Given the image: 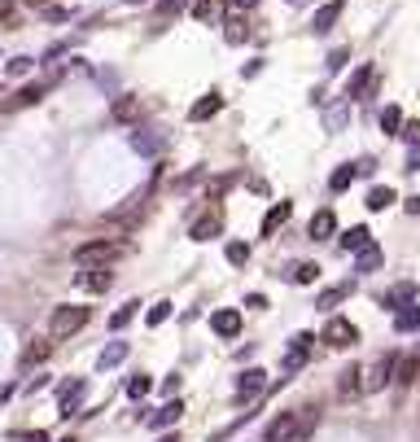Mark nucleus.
Masks as SVG:
<instances>
[{
  "mask_svg": "<svg viewBox=\"0 0 420 442\" xmlns=\"http://www.w3.org/2000/svg\"><path fill=\"white\" fill-rule=\"evenodd\" d=\"M320 421V408H298V412H280L276 421H267L263 442H302Z\"/></svg>",
  "mask_w": 420,
  "mask_h": 442,
  "instance_id": "nucleus-1",
  "label": "nucleus"
},
{
  "mask_svg": "<svg viewBox=\"0 0 420 442\" xmlns=\"http://www.w3.org/2000/svg\"><path fill=\"white\" fill-rule=\"evenodd\" d=\"M83 324H88V307H57L53 320H49V338L62 342V338H70V333H79Z\"/></svg>",
  "mask_w": 420,
  "mask_h": 442,
  "instance_id": "nucleus-2",
  "label": "nucleus"
},
{
  "mask_svg": "<svg viewBox=\"0 0 420 442\" xmlns=\"http://www.w3.org/2000/svg\"><path fill=\"white\" fill-rule=\"evenodd\" d=\"M320 342H324V346H333V351H346V346H355V342H359V329L351 324V320L333 316L329 324H324V333H320Z\"/></svg>",
  "mask_w": 420,
  "mask_h": 442,
  "instance_id": "nucleus-3",
  "label": "nucleus"
},
{
  "mask_svg": "<svg viewBox=\"0 0 420 442\" xmlns=\"http://www.w3.org/2000/svg\"><path fill=\"white\" fill-rule=\"evenodd\" d=\"M394 368H399V355H381V360L377 364H372V368H364V390L368 394H377V390H386L390 386V381H394Z\"/></svg>",
  "mask_w": 420,
  "mask_h": 442,
  "instance_id": "nucleus-4",
  "label": "nucleus"
},
{
  "mask_svg": "<svg viewBox=\"0 0 420 442\" xmlns=\"http://www.w3.org/2000/svg\"><path fill=\"white\" fill-rule=\"evenodd\" d=\"M219 232H223V206L201 210L197 219H193V228H188V236H193V241H210V236H219Z\"/></svg>",
  "mask_w": 420,
  "mask_h": 442,
  "instance_id": "nucleus-5",
  "label": "nucleus"
},
{
  "mask_svg": "<svg viewBox=\"0 0 420 442\" xmlns=\"http://www.w3.org/2000/svg\"><path fill=\"white\" fill-rule=\"evenodd\" d=\"M114 254H118L114 241H88V245L75 250V263H79V267H97V263H110Z\"/></svg>",
  "mask_w": 420,
  "mask_h": 442,
  "instance_id": "nucleus-6",
  "label": "nucleus"
},
{
  "mask_svg": "<svg viewBox=\"0 0 420 442\" xmlns=\"http://www.w3.org/2000/svg\"><path fill=\"white\" fill-rule=\"evenodd\" d=\"M75 285L79 289H88V294H105L114 285V276H110V263H97V267H83L79 276H75Z\"/></svg>",
  "mask_w": 420,
  "mask_h": 442,
  "instance_id": "nucleus-7",
  "label": "nucleus"
},
{
  "mask_svg": "<svg viewBox=\"0 0 420 442\" xmlns=\"http://www.w3.org/2000/svg\"><path fill=\"white\" fill-rule=\"evenodd\" d=\"M53 88V79H40V83H27V88H18L14 97L5 101V110H27V105H35V101H44V92Z\"/></svg>",
  "mask_w": 420,
  "mask_h": 442,
  "instance_id": "nucleus-8",
  "label": "nucleus"
},
{
  "mask_svg": "<svg viewBox=\"0 0 420 442\" xmlns=\"http://www.w3.org/2000/svg\"><path fill=\"white\" fill-rule=\"evenodd\" d=\"M188 9H193V18L201 22V27H223L228 0H197V5H188Z\"/></svg>",
  "mask_w": 420,
  "mask_h": 442,
  "instance_id": "nucleus-9",
  "label": "nucleus"
},
{
  "mask_svg": "<svg viewBox=\"0 0 420 442\" xmlns=\"http://www.w3.org/2000/svg\"><path fill=\"white\" fill-rule=\"evenodd\" d=\"M372 83H377V70H372V66H359L355 75H351V83H346V101H364L368 92H372Z\"/></svg>",
  "mask_w": 420,
  "mask_h": 442,
  "instance_id": "nucleus-10",
  "label": "nucleus"
},
{
  "mask_svg": "<svg viewBox=\"0 0 420 442\" xmlns=\"http://www.w3.org/2000/svg\"><path fill=\"white\" fill-rule=\"evenodd\" d=\"M210 329L219 333V338H236V333H241V311H236V307L214 311V316H210Z\"/></svg>",
  "mask_w": 420,
  "mask_h": 442,
  "instance_id": "nucleus-11",
  "label": "nucleus"
},
{
  "mask_svg": "<svg viewBox=\"0 0 420 442\" xmlns=\"http://www.w3.org/2000/svg\"><path fill=\"white\" fill-rule=\"evenodd\" d=\"M311 241H329V236L333 232H338V214H333L329 206H324V210H316V214H311Z\"/></svg>",
  "mask_w": 420,
  "mask_h": 442,
  "instance_id": "nucleus-12",
  "label": "nucleus"
},
{
  "mask_svg": "<svg viewBox=\"0 0 420 442\" xmlns=\"http://www.w3.org/2000/svg\"><path fill=\"white\" fill-rule=\"evenodd\" d=\"M136 118H140V97H118L110 105V123L127 127V123H136Z\"/></svg>",
  "mask_w": 420,
  "mask_h": 442,
  "instance_id": "nucleus-13",
  "label": "nucleus"
},
{
  "mask_svg": "<svg viewBox=\"0 0 420 442\" xmlns=\"http://www.w3.org/2000/svg\"><path fill=\"white\" fill-rule=\"evenodd\" d=\"M57 394H62V416H70V412H79L83 394H88V381H83V377H75V381H66V386L57 390Z\"/></svg>",
  "mask_w": 420,
  "mask_h": 442,
  "instance_id": "nucleus-14",
  "label": "nucleus"
},
{
  "mask_svg": "<svg viewBox=\"0 0 420 442\" xmlns=\"http://www.w3.org/2000/svg\"><path fill=\"white\" fill-rule=\"evenodd\" d=\"M342 0H329V5H320L316 9V18H311V31H316V35H324V31H333V22H338L342 18Z\"/></svg>",
  "mask_w": 420,
  "mask_h": 442,
  "instance_id": "nucleus-15",
  "label": "nucleus"
},
{
  "mask_svg": "<svg viewBox=\"0 0 420 442\" xmlns=\"http://www.w3.org/2000/svg\"><path fill=\"white\" fill-rule=\"evenodd\" d=\"M311 333H298V338L289 342V355H285V373H294V368H302L307 364V355H311Z\"/></svg>",
  "mask_w": 420,
  "mask_h": 442,
  "instance_id": "nucleus-16",
  "label": "nucleus"
},
{
  "mask_svg": "<svg viewBox=\"0 0 420 442\" xmlns=\"http://www.w3.org/2000/svg\"><path fill=\"white\" fill-rule=\"evenodd\" d=\"M219 110H223V97H219V92H206L201 101H193V110H188V118H193V123H206V118H214Z\"/></svg>",
  "mask_w": 420,
  "mask_h": 442,
  "instance_id": "nucleus-17",
  "label": "nucleus"
},
{
  "mask_svg": "<svg viewBox=\"0 0 420 442\" xmlns=\"http://www.w3.org/2000/svg\"><path fill=\"white\" fill-rule=\"evenodd\" d=\"M289 214H294V201H276V206L263 214V236H272L276 228H285V223H289Z\"/></svg>",
  "mask_w": 420,
  "mask_h": 442,
  "instance_id": "nucleus-18",
  "label": "nucleus"
},
{
  "mask_svg": "<svg viewBox=\"0 0 420 442\" xmlns=\"http://www.w3.org/2000/svg\"><path fill=\"white\" fill-rule=\"evenodd\" d=\"M131 149H136V153H162L166 136H162V131H131Z\"/></svg>",
  "mask_w": 420,
  "mask_h": 442,
  "instance_id": "nucleus-19",
  "label": "nucleus"
},
{
  "mask_svg": "<svg viewBox=\"0 0 420 442\" xmlns=\"http://www.w3.org/2000/svg\"><path fill=\"white\" fill-rule=\"evenodd\" d=\"M263 386H267V373H263V368H250V373L236 381V399H254V394H263Z\"/></svg>",
  "mask_w": 420,
  "mask_h": 442,
  "instance_id": "nucleus-20",
  "label": "nucleus"
},
{
  "mask_svg": "<svg viewBox=\"0 0 420 442\" xmlns=\"http://www.w3.org/2000/svg\"><path fill=\"white\" fill-rule=\"evenodd\" d=\"M179 416H184V403H179V394H175L171 403H162V408L149 416V425H153V429H166V425H175Z\"/></svg>",
  "mask_w": 420,
  "mask_h": 442,
  "instance_id": "nucleus-21",
  "label": "nucleus"
},
{
  "mask_svg": "<svg viewBox=\"0 0 420 442\" xmlns=\"http://www.w3.org/2000/svg\"><path fill=\"white\" fill-rule=\"evenodd\" d=\"M338 394H342V399H355V394H364V368H346V373H342V381H338Z\"/></svg>",
  "mask_w": 420,
  "mask_h": 442,
  "instance_id": "nucleus-22",
  "label": "nucleus"
},
{
  "mask_svg": "<svg viewBox=\"0 0 420 442\" xmlns=\"http://www.w3.org/2000/svg\"><path fill=\"white\" fill-rule=\"evenodd\" d=\"M394 329H399V333H412V329H420V307L403 302L399 311H394Z\"/></svg>",
  "mask_w": 420,
  "mask_h": 442,
  "instance_id": "nucleus-23",
  "label": "nucleus"
},
{
  "mask_svg": "<svg viewBox=\"0 0 420 442\" xmlns=\"http://www.w3.org/2000/svg\"><path fill=\"white\" fill-rule=\"evenodd\" d=\"M364 245H372V232L364 228V223H359V228H346V232H342V250H351V254H359Z\"/></svg>",
  "mask_w": 420,
  "mask_h": 442,
  "instance_id": "nucleus-24",
  "label": "nucleus"
},
{
  "mask_svg": "<svg viewBox=\"0 0 420 442\" xmlns=\"http://www.w3.org/2000/svg\"><path fill=\"white\" fill-rule=\"evenodd\" d=\"M223 40L228 44H245L250 40V22L245 18H223Z\"/></svg>",
  "mask_w": 420,
  "mask_h": 442,
  "instance_id": "nucleus-25",
  "label": "nucleus"
},
{
  "mask_svg": "<svg viewBox=\"0 0 420 442\" xmlns=\"http://www.w3.org/2000/svg\"><path fill=\"white\" fill-rule=\"evenodd\" d=\"M394 201H399V197H394V188L377 184V188H368V201H364V206H368V210H386V206H394Z\"/></svg>",
  "mask_w": 420,
  "mask_h": 442,
  "instance_id": "nucleus-26",
  "label": "nucleus"
},
{
  "mask_svg": "<svg viewBox=\"0 0 420 442\" xmlns=\"http://www.w3.org/2000/svg\"><path fill=\"white\" fill-rule=\"evenodd\" d=\"M342 298H351V285H333V289H324V294L316 298V307H320V311H333Z\"/></svg>",
  "mask_w": 420,
  "mask_h": 442,
  "instance_id": "nucleus-27",
  "label": "nucleus"
},
{
  "mask_svg": "<svg viewBox=\"0 0 420 442\" xmlns=\"http://www.w3.org/2000/svg\"><path fill=\"white\" fill-rule=\"evenodd\" d=\"M381 131H386V136H399L403 131V110L399 105H386V110H381Z\"/></svg>",
  "mask_w": 420,
  "mask_h": 442,
  "instance_id": "nucleus-28",
  "label": "nucleus"
},
{
  "mask_svg": "<svg viewBox=\"0 0 420 442\" xmlns=\"http://www.w3.org/2000/svg\"><path fill=\"white\" fill-rule=\"evenodd\" d=\"M49 351H53L49 342H31L27 351H22V368H35V364H44V360H49Z\"/></svg>",
  "mask_w": 420,
  "mask_h": 442,
  "instance_id": "nucleus-29",
  "label": "nucleus"
},
{
  "mask_svg": "<svg viewBox=\"0 0 420 442\" xmlns=\"http://www.w3.org/2000/svg\"><path fill=\"white\" fill-rule=\"evenodd\" d=\"M136 316H140V302H123V307H118V311L110 316V329H114V333H118V329H127Z\"/></svg>",
  "mask_w": 420,
  "mask_h": 442,
  "instance_id": "nucleus-30",
  "label": "nucleus"
},
{
  "mask_svg": "<svg viewBox=\"0 0 420 442\" xmlns=\"http://www.w3.org/2000/svg\"><path fill=\"white\" fill-rule=\"evenodd\" d=\"M381 258H386V254H381L377 241H372V245L359 250V263H355V267H359V272H377V267H381Z\"/></svg>",
  "mask_w": 420,
  "mask_h": 442,
  "instance_id": "nucleus-31",
  "label": "nucleus"
},
{
  "mask_svg": "<svg viewBox=\"0 0 420 442\" xmlns=\"http://www.w3.org/2000/svg\"><path fill=\"white\" fill-rule=\"evenodd\" d=\"M355 184V162H346V166H338V171L329 175V188L333 193H342V188H351Z\"/></svg>",
  "mask_w": 420,
  "mask_h": 442,
  "instance_id": "nucleus-32",
  "label": "nucleus"
},
{
  "mask_svg": "<svg viewBox=\"0 0 420 442\" xmlns=\"http://www.w3.org/2000/svg\"><path fill=\"white\" fill-rule=\"evenodd\" d=\"M123 360H127V342H110L101 351V368H118Z\"/></svg>",
  "mask_w": 420,
  "mask_h": 442,
  "instance_id": "nucleus-33",
  "label": "nucleus"
},
{
  "mask_svg": "<svg viewBox=\"0 0 420 442\" xmlns=\"http://www.w3.org/2000/svg\"><path fill=\"white\" fill-rule=\"evenodd\" d=\"M223 258L232 263V267H245V263H250V245H245V241H228V250H223Z\"/></svg>",
  "mask_w": 420,
  "mask_h": 442,
  "instance_id": "nucleus-34",
  "label": "nucleus"
},
{
  "mask_svg": "<svg viewBox=\"0 0 420 442\" xmlns=\"http://www.w3.org/2000/svg\"><path fill=\"white\" fill-rule=\"evenodd\" d=\"M416 373H420V360H399V368H394V381H399V386H412Z\"/></svg>",
  "mask_w": 420,
  "mask_h": 442,
  "instance_id": "nucleus-35",
  "label": "nucleus"
},
{
  "mask_svg": "<svg viewBox=\"0 0 420 442\" xmlns=\"http://www.w3.org/2000/svg\"><path fill=\"white\" fill-rule=\"evenodd\" d=\"M412 298H416V285H394L386 294V307H403V302H412Z\"/></svg>",
  "mask_w": 420,
  "mask_h": 442,
  "instance_id": "nucleus-36",
  "label": "nucleus"
},
{
  "mask_svg": "<svg viewBox=\"0 0 420 442\" xmlns=\"http://www.w3.org/2000/svg\"><path fill=\"white\" fill-rule=\"evenodd\" d=\"M316 276H320V267H316V263H298V267L289 272V280H294V285H311Z\"/></svg>",
  "mask_w": 420,
  "mask_h": 442,
  "instance_id": "nucleus-37",
  "label": "nucleus"
},
{
  "mask_svg": "<svg viewBox=\"0 0 420 442\" xmlns=\"http://www.w3.org/2000/svg\"><path fill=\"white\" fill-rule=\"evenodd\" d=\"M184 9H188V0H162V5H158V27H162L166 18H179Z\"/></svg>",
  "mask_w": 420,
  "mask_h": 442,
  "instance_id": "nucleus-38",
  "label": "nucleus"
},
{
  "mask_svg": "<svg viewBox=\"0 0 420 442\" xmlns=\"http://www.w3.org/2000/svg\"><path fill=\"white\" fill-rule=\"evenodd\" d=\"M166 320H171V302H153V307H149V316H145V324H149V329H158V324H166Z\"/></svg>",
  "mask_w": 420,
  "mask_h": 442,
  "instance_id": "nucleus-39",
  "label": "nucleus"
},
{
  "mask_svg": "<svg viewBox=\"0 0 420 442\" xmlns=\"http://www.w3.org/2000/svg\"><path fill=\"white\" fill-rule=\"evenodd\" d=\"M149 390H153V381H149L145 373H136V377H131V381H127V394H131V399H145V394H149Z\"/></svg>",
  "mask_w": 420,
  "mask_h": 442,
  "instance_id": "nucleus-40",
  "label": "nucleus"
},
{
  "mask_svg": "<svg viewBox=\"0 0 420 442\" xmlns=\"http://www.w3.org/2000/svg\"><path fill=\"white\" fill-rule=\"evenodd\" d=\"M399 136L407 140V145H420V118H412V123H403V131Z\"/></svg>",
  "mask_w": 420,
  "mask_h": 442,
  "instance_id": "nucleus-41",
  "label": "nucleus"
},
{
  "mask_svg": "<svg viewBox=\"0 0 420 442\" xmlns=\"http://www.w3.org/2000/svg\"><path fill=\"white\" fill-rule=\"evenodd\" d=\"M346 62H351V49H333L329 53V70H342Z\"/></svg>",
  "mask_w": 420,
  "mask_h": 442,
  "instance_id": "nucleus-42",
  "label": "nucleus"
},
{
  "mask_svg": "<svg viewBox=\"0 0 420 442\" xmlns=\"http://www.w3.org/2000/svg\"><path fill=\"white\" fill-rule=\"evenodd\" d=\"M31 57H14V62H9V75H31Z\"/></svg>",
  "mask_w": 420,
  "mask_h": 442,
  "instance_id": "nucleus-43",
  "label": "nucleus"
},
{
  "mask_svg": "<svg viewBox=\"0 0 420 442\" xmlns=\"http://www.w3.org/2000/svg\"><path fill=\"white\" fill-rule=\"evenodd\" d=\"M14 442H49L44 429H31V434H14Z\"/></svg>",
  "mask_w": 420,
  "mask_h": 442,
  "instance_id": "nucleus-44",
  "label": "nucleus"
},
{
  "mask_svg": "<svg viewBox=\"0 0 420 442\" xmlns=\"http://www.w3.org/2000/svg\"><path fill=\"white\" fill-rule=\"evenodd\" d=\"M372 171H377V158H359L355 162V175H372Z\"/></svg>",
  "mask_w": 420,
  "mask_h": 442,
  "instance_id": "nucleus-45",
  "label": "nucleus"
},
{
  "mask_svg": "<svg viewBox=\"0 0 420 442\" xmlns=\"http://www.w3.org/2000/svg\"><path fill=\"white\" fill-rule=\"evenodd\" d=\"M162 394H171V399H175V394H179V377H166L162 381Z\"/></svg>",
  "mask_w": 420,
  "mask_h": 442,
  "instance_id": "nucleus-46",
  "label": "nucleus"
},
{
  "mask_svg": "<svg viewBox=\"0 0 420 442\" xmlns=\"http://www.w3.org/2000/svg\"><path fill=\"white\" fill-rule=\"evenodd\" d=\"M245 307H254V311H263V307H267V298H263V294H250V298H245Z\"/></svg>",
  "mask_w": 420,
  "mask_h": 442,
  "instance_id": "nucleus-47",
  "label": "nucleus"
},
{
  "mask_svg": "<svg viewBox=\"0 0 420 442\" xmlns=\"http://www.w3.org/2000/svg\"><path fill=\"white\" fill-rule=\"evenodd\" d=\"M342 123H346V110H333V114H329V127H333V131H338Z\"/></svg>",
  "mask_w": 420,
  "mask_h": 442,
  "instance_id": "nucleus-48",
  "label": "nucleus"
},
{
  "mask_svg": "<svg viewBox=\"0 0 420 442\" xmlns=\"http://www.w3.org/2000/svg\"><path fill=\"white\" fill-rule=\"evenodd\" d=\"M407 210H412V214H420V197H407Z\"/></svg>",
  "mask_w": 420,
  "mask_h": 442,
  "instance_id": "nucleus-49",
  "label": "nucleus"
},
{
  "mask_svg": "<svg viewBox=\"0 0 420 442\" xmlns=\"http://www.w3.org/2000/svg\"><path fill=\"white\" fill-rule=\"evenodd\" d=\"M232 5H236V9H254L258 0H232Z\"/></svg>",
  "mask_w": 420,
  "mask_h": 442,
  "instance_id": "nucleus-50",
  "label": "nucleus"
},
{
  "mask_svg": "<svg viewBox=\"0 0 420 442\" xmlns=\"http://www.w3.org/2000/svg\"><path fill=\"white\" fill-rule=\"evenodd\" d=\"M27 5H49V0H27Z\"/></svg>",
  "mask_w": 420,
  "mask_h": 442,
  "instance_id": "nucleus-51",
  "label": "nucleus"
},
{
  "mask_svg": "<svg viewBox=\"0 0 420 442\" xmlns=\"http://www.w3.org/2000/svg\"><path fill=\"white\" fill-rule=\"evenodd\" d=\"M158 442H179V438H175V434H171V438H158Z\"/></svg>",
  "mask_w": 420,
  "mask_h": 442,
  "instance_id": "nucleus-52",
  "label": "nucleus"
},
{
  "mask_svg": "<svg viewBox=\"0 0 420 442\" xmlns=\"http://www.w3.org/2000/svg\"><path fill=\"white\" fill-rule=\"evenodd\" d=\"M127 5H145V0H127Z\"/></svg>",
  "mask_w": 420,
  "mask_h": 442,
  "instance_id": "nucleus-53",
  "label": "nucleus"
},
{
  "mask_svg": "<svg viewBox=\"0 0 420 442\" xmlns=\"http://www.w3.org/2000/svg\"><path fill=\"white\" fill-rule=\"evenodd\" d=\"M62 442H75V438H62Z\"/></svg>",
  "mask_w": 420,
  "mask_h": 442,
  "instance_id": "nucleus-54",
  "label": "nucleus"
}]
</instances>
